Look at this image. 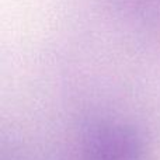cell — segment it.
I'll return each mask as SVG.
<instances>
[{
	"mask_svg": "<svg viewBox=\"0 0 160 160\" xmlns=\"http://www.w3.org/2000/svg\"><path fill=\"white\" fill-rule=\"evenodd\" d=\"M87 160H139V146L121 128H105L90 138Z\"/></svg>",
	"mask_w": 160,
	"mask_h": 160,
	"instance_id": "6da1fadb",
	"label": "cell"
}]
</instances>
